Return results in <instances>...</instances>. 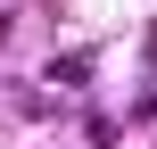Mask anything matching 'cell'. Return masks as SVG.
<instances>
[{"label": "cell", "mask_w": 157, "mask_h": 149, "mask_svg": "<svg viewBox=\"0 0 157 149\" xmlns=\"http://www.w3.org/2000/svg\"><path fill=\"white\" fill-rule=\"evenodd\" d=\"M83 75H91V58H83V50H66V58L50 66V83H83Z\"/></svg>", "instance_id": "6da1fadb"}]
</instances>
